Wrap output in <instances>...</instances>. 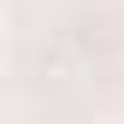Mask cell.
Wrapping results in <instances>:
<instances>
[{
	"instance_id": "cell-1",
	"label": "cell",
	"mask_w": 124,
	"mask_h": 124,
	"mask_svg": "<svg viewBox=\"0 0 124 124\" xmlns=\"http://www.w3.org/2000/svg\"><path fill=\"white\" fill-rule=\"evenodd\" d=\"M0 30H6V12H0Z\"/></svg>"
}]
</instances>
